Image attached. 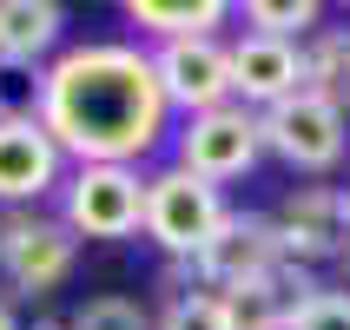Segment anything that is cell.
Here are the masks:
<instances>
[{
	"instance_id": "obj_1",
	"label": "cell",
	"mask_w": 350,
	"mask_h": 330,
	"mask_svg": "<svg viewBox=\"0 0 350 330\" xmlns=\"http://www.w3.org/2000/svg\"><path fill=\"white\" fill-rule=\"evenodd\" d=\"M165 93H159L152 53L119 46V40H86L40 73L33 119L59 146V159L79 165H139L165 139Z\"/></svg>"
},
{
	"instance_id": "obj_2",
	"label": "cell",
	"mask_w": 350,
	"mask_h": 330,
	"mask_svg": "<svg viewBox=\"0 0 350 330\" xmlns=\"http://www.w3.org/2000/svg\"><path fill=\"white\" fill-rule=\"evenodd\" d=\"M225 212H232V205H225L218 185L192 178L185 165H165V172L146 178V225H139V232L152 238L159 251H172L178 264H185V258L225 225Z\"/></svg>"
},
{
	"instance_id": "obj_3",
	"label": "cell",
	"mask_w": 350,
	"mask_h": 330,
	"mask_svg": "<svg viewBox=\"0 0 350 330\" xmlns=\"http://www.w3.org/2000/svg\"><path fill=\"white\" fill-rule=\"evenodd\" d=\"M258 139L284 165H297V172H331L337 159H344V146H350V119L324 93L304 86V93H291V99H278V106L258 113Z\"/></svg>"
},
{
	"instance_id": "obj_4",
	"label": "cell",
	"mask_w": 350,
	"mask_h": 330,
	"mask_svg": "<svg viewBox=\"0 0 350 330\" xmlns=\"http://www.w3.org/2000/svg\"><path fill=\"white\" fill-rule=\"evenodd\" d=\"M59 225L73 238H133L146 225V178H139V165H79L66 178Z\"/></svg>"
},
{
	"instance_id": "obj_5",
	"label": "cell",
	"mask_w": 350,
	"mask_h": 330,
	"mask_svg": "<svg viewBox=\"0 0 350 330\" xmlns=\"http://www.w3.org/2000/svg\"><path fill=\"white\" fill-rule=\"evenodd\" d=\"M265 152L258 139V113L245 106H212V113H192L185 133H178V165L205 185H225V178H245Z\"/></svg>"
},
{
	"instance_id": "obj_6",
	"label": "cell",
	"mask_w": 350,
	"mask_h": 330,
	"mask_svg": "<svg viewBox=\"0 0 350 330\" xmlns=\"http://www.w3.org/2000/svg\"><path fill=\"white\" fill-rule=\"evenodd\" d=\"M271 232H278V258L297 264V271L344 258V251H350L344 192H337V185H304V192H291V198L271 212Z\"/></svg>"
},
{
	"instance_id": "obj_7",
	"label": "cell",
	"mask_w": 350,
	"mask_h": 330,
	"mask_svg": "<svg viewBox=\"0 0 350 330\" xmlns=\"http://www.w3.org/2000/svg\"><path fill=\"white\" fill-rule=\"evenodd\" d=\"M271 264H278V232H271L265 212H225V225L185 258V271L198 277V291H218V297L232 291V284L265 277Z\"/></svg>"
},
{
	"instance_id": "obj_8",
	"label": "cell",
	"mask_w": 350,
	"mask_h": 330,
	"mask_svg": "<svg viewBox=\"0 0 350 330\" xmlns=\"http://www.w3.org/2000/svg\"><path fill=\"white\" fill-rule=\"evenodd\" d=\"M79 238L59 218L40 212H0V277L14 291H53L59 277L73 271Z\"/></svg>"
},
{
	"instance_id": "obj_9",
	"label": "cell",
	"mask_w": 350,
	"mask_h": 330,
	"mask_svg": "<svg viewBox=\"0 0 350 330\" xmlns=\"http://www.w3.org/2000/svg\"><path fill=\"white\" fill-rule=\"evenodd\" d=\"M159 93L178 113H212V106H232V46L225 40H165L152 53Z\"/></svg>"
},
{
	"instance_id": "obj_10",
	"label": "cell",
	"mask_w": 350,
	"mask_h": 330,
	"mask_svg": "<svg viewBox=\"0 0 350 330\" xmlns=\"http://www.w3.org/2000/svg\"><path fill=\"white\" fill-rule=\"evenodd\" d=\"M59 185V146L33 113H0V205H33Z\"/></svg>"
},
{
	"instance_id": "obj_11",
	"label": "cell",
	"mask_w": 350,
	"mask_h": 330,
	"mask_svg": "<svg viewBox=\"0 0 350 330\" xmlns=\"http://www.w3.org/2000/svg\"><path fill=\"white\" fill-rule=\"evenodd\" d=\"M232 93L245 106H258V113L304 93V46L297 40H271V33H245L232 46Z\"/></svg>"
},
{
	"instance_id": "obj_12",
	"label": "cell",
	"mask_w": 350,
	"mask_h": 330,
	"mask_svg": "<svg viewBox=\"0 0 350 330\" xmlns=\"http://www.w3.org/2000/svg\"><path fill=\"white\" fill-rule=\"evenodd\" d=\"M311 271H297V264H284L278 258L265 277H252V284H232L225 291V311H232V330H291L297 304L311 297Z\"/></svg>"
},
{
	"instance_id": "obj_13",
	"label": "cell",
	"mask_w": 350,
	"mask_h": 330,
	"mask_svg": "<svg viewBox=\"0 0 350 330\" xmlns=\"http://www.w3.org/2000/svg\"><path fill=\"white\" fill-rule=\"evenodd\" d=\"M59 27H66V14L53 0H0V59L7 66H33L40 53H53Z\"/></svg>"
},
{
	"instance_id": "obj_14",
	"label": "cell",
	"mask_w": 350,
	"mask_h": 330,
	"mask_svg": "<svg viewBox=\"0 0 350 330\" xmlns=\"http://www.w3.org/2000/svg\"><path fill=\"white\" fill-rule=\"evenodd\" d=\"M126 20L146 27V33H159V46H165V40H218V27L232 20V7L225 0H133Z\"/></svg>"
},
{
	"instance_id": "obj_15",
	"label": "cell",
	"mask_w": 350,
	"mask_h": 330,
	"mask_svg": "<svg viewBox=\"0 0 350 330\" xmlns=\"http://www.w3.org/2000/svg\"><path fill=\"white\" fill-rule=\"evenodd\" d=\"M304 86H311V93H324L337 113L350 119V33L317 27V33L304 40Z\"/></svg>"
},
{
	"instance_id": "obj_16",
	"label": "cell",
	"mask_w": 350,
	"mask_h": 330,
	"mask_svg": "<svg viewBox=\"0 0 350 330\" xmlns=\"http://www.w3.org/2000/svg\"><path fill=\"white\" fill-rule=\"evenodd\" d=\"M152 330H232V311L218 291H172V304L152 317Z\"/></svg>"
},
{
	"instance_id": "obj_17",
	"label": "cell",
	"mask_w": 350,
	"mask_h": 330,
	"mask_svg": "<svg viewBox=\"0 0 350 330\" xmlns=\"http://www.w3.org/2000/svg\"><path fill=\"white\" fill-rule=\"evenodd\" d=\"M252 33H271V40H297V33H317V0H252L245 7Z\"/></svg>"
},
{
	"instance_id": "obj_18",
	"label": "cell",
	"mask_w": 350,
	"mask_h": 330,
	"mask_svg": "<svg viewBox=\"0 0 350 330\" xmlns=\"http://www.w3.org/2000/svg\"><path fill=\"white\" fill-rule=\"evenodd\" d=\"M66 330H152V317L133 297H93V304H79L66 317Z\"/></svg>"
},
{
	"instance_id": "obj_19",
	"label": "cell",
	"mask_w": 350,
	"mask_h": 330,
	"mask_svg": "<svg viewBox=\"0 0 350 330\" xmlns=\"http://www.w3.org/2000/svg\"><path fill=\"white\" fill-rule=\"evenodd\" d=\"M291 330H350V291H311L297 304Z\"/></svg>"
},
{
	"instance_id": "obj_20",
	"label": "cell",
	"mask_w": 350,
	"mask_h": 330,
	"mask_svg": "<svg viewBox=\"0 0 350 330\" xmlns=\"http://www.w3.org/2000/svg\"><path fill=\"white\" fill-rule=\"evenodd\" d=\"M0 330H20V324H14V311H7V304H0Z\"/></svg>"
},
{
	"instance_id": "obj_21",
	"label": "cell",
	"mask_w": 350,
	"mask_h": 330,
	"mask_svg": "<svg viewBox=\"0 0 350 330\" xmlns=\"http://www.w3.org/2000/svg\"><path fill=\"white\" fill-rule=\"evenodd\" d=\"M33 330H66V324H59V317H40V324Z\"/></svg>"
},
{
	"instance_id": "obj_22",
	"label": "cell",
	"mask_w": 350,
	"mask_h": 330,
	"mask_svg": "<svg viewBox=\"0 0 350 330\" xmlns=\"http://www.w3.org/2000/svg\"><path fill=\"white\" fill-rule=\"evenodd\" d=\"M344 212H350V192H344Z\"/></svg>"
},
{
	"instance_id": "obj_23",
	"label": "cell",
	"mask_w": 350,
	"mask_h": 330,
	"mask_svg": "<svg viewBox=\"0 0 350 330\" xmlns=\"http://www.w3.org/2000/svg\"><path fill=\"white\" fill-rule=\"evenodd\" d=\"M344 264H350V251H344Z\"/></svg>"
}]
</instances>
